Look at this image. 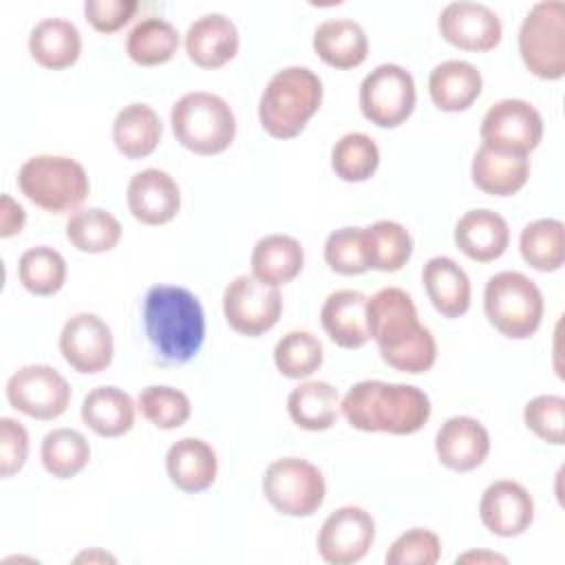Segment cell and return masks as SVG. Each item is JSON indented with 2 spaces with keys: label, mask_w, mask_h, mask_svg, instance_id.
Listing matches in <instances>:
<instances>
[{
  "label": "cell",
  "mask_w": 565,
  "mask_h": 565,
  "mask_svg": "<svg viewBox=\"0 0 565 565\" xmlns=\"http://www.w3.org/2000/svg\"><path fill=\"white\" fill-rule=\"evenodd\" d=\"M369 335L382 360L402 373L419 375L433 369L437 342L417 318V307L399 287H382L366 298Z\"/></svg>",
  "instance_id": "cell-1"
},
{
  "label": "cell",
  "mask_w": 565,
  "mask_h": 565,
  "mask_svg": "<svg viewBox=\"0 0 565 565\" xmlns=\"http://www.w3.org/2000/svg\"><path fill=\"white\" fill-rule=\"evenodd\" d=\"M340 411L355 430L413 435L426 426L433 408L428 395L413 384L362 380L344 393Z\"/></svg>",
  "instance_id": "cell-2"
},
{
  "label": "cell",
  "mask_w": 565,
  "mask_h": 565,
  "mask_svg": "<svg viewBox=\"0 0 565 565\" xmlns=\"http://www.w3.org/2000/svg\"><path fill=\"white\" fill-rule=\"evenodd\" d=\"M146 338L163 364H185L203 347L205 313L199 298L179 285H154L143 298Z\"/></svg>",
  "instance_id": "cell-3"
},
{
  "label": "cell",
  "mask_w": 565,
  "mask_h": 565,
  "mask_svg": "<svg viewBox=\"0 0 565 565\" xmlns=\"http://www.w3.org/2000/svg\"><path fill=\"white\" fill-rule=\"evenodd\" d=\"M320 104V77L307 66H287L267 82L258 102V119L267 135L291 139L305 130Z\"/></svg>",
  "instance_id": "cell-4"
},
{
  "label": "cell",
  "mask_w": 565,
  "mask_h": 565,
  "mask_svg": "<svg viewBox=\"0 0 565 565\" xmlns=\"http://www.w3.org/2000/svg\"><path fill=\"white\" fill-rule=\"evenodd\" d=\"M170 126L177 141L196 154H218L236 137L232 106L207 90H192L179 97L170 110Z\"/></svg>",
  "instance_id": "cell-5"
},
{
  "label": "cell",
  "mask_w": 565,
  "mask_h": 565,
  "mask_svg": "<svg viewBox=\"0 0 565 565\" xmlns=\"http://www.w3.org/2000/svg\"><path fill=\"white\" fill-rule=\"evenodd\" d=\"M18 188L40 210L64 214L79 210L90 183L79 161L64 154H35L20 166Z\"/></svg>",
  "instance_id": "cell-6"
},
{
  "label": "cell",
  "mask_w": 565,
  "mask_h": 565,
  "mask_svg": "<svg viewBox=\"0 0 565 565\" xmlns=\"http://www.w3.org/2000/svg\"><path fill=\"white\" fill-rule=\"evenodd\" d=\"M483 311L505 338L525 340L541 327L545 302L539 285L521 271H499L483 289Z\"/></svg>",
  "instance_id": "cell-7"
},
{
  "label": "cell",
  "mask_w": 565,
  "mask_h": 565,
  "mask_svg": "<svg viewBox=\"0 0 565 565\" xmlns=\"http://www.w3.org/2000/svg\"><path fill=\"white\" fill-rule=\"evenodd\" d=\"M519 53L525 68L541 79L565 75V4L561 0L536 2L521 22Z\"/></svg>",
  "instance_id": "cell-8"
},
{
  "label": "cell",
  "mask_w": 565,
  "mask_h": 565,
  "mask_svg": "<svg viewBox=\"0 0 565 565\" xmlns=\"http://www.w3.org/2000/svg\"><path fill=\"white\" fill-rule=\"evenodd\" d=\"M265 499L287 516H311L327 494V483L318 466L300 457H282L267 466L263 475Z\"/></svg>",
  "instance_id": "cell-9"
},
{
  "label": "cell",
  "mask_w": 565,
  "mask_h": 565,
  "mask_svg": "<svg viewBox=\"0 0 565 565\" xmlns=\"http://www.w3.org/2000/svg\"><path fill=\"white\" fill-rule=\"evenodd\" d=\"M358 99L364 119L377 128H397L415 108V79L399 64H380L362 79Z\"/></svg>",
  "instance_id": "cell-10"
},
{
  "label": "cell",
  "mask_w": 565,
  "mask_h": 565,
  "mask_svg": "<svg viewBox=\"0 0 565 565\" xmlns=\"http://www.w3.org/2000/svg\"><path fill=\"white\" fill-rule=\"evenodd\" d=\"M479 135L488 148L530 154L543 139V117L530 102L505 97L486 110Z\"/></svg>",
  "instance_id": "cell-11"
},
{
  "label": "cell",
  "mask_w": 565,
  "mask_h": 565,
  "mask_svg": "<svg viewBox=\"0 0 565 565\" xmlns=\"http://www.w3.org/2000/svg\"><path fill=\"white\" fill-rule=\"evenodd\" d=\"M223 313L227 324L247 338L269 331L282 313L278 287L260 282L256 276H236L223 291Z\"/></svg>",
  "instance_id": "cell-12"
},
{
  "label": "cell",
  "mask_w": 565,
  "mask_h": 565,
  "mask_svg": "<svg viewBox=\"0 0 565 565\" xmlns=\"http://www.w3.org/2000/svg\"><path fill=\"white\" fill-rule=\"evenodd\" d=\"M9 404L26 417L57 419L71 402L66 377L49 364H26L7 380Z\"/></svg>",
  "instance_id": "cell-13"
},
{
  "label": "cell",
  "mask_w": 565,
  "mask_h": 565,
  "mask_svg": "<svg viewBox=\"0 0 565 565\" xmlns=\"http://www.w3.org/2000/svg\"><path fill=\"white\" fill-rule=\"evenodd\" d=\"M375 541V521L360 505H342L331 512L318 532V552L331 565L362 561Z\"/></svg>",
  "instance_id": "cell-14"
},
{
  "label": "cell",
  "mask_w": 565,
  "mask_h": 565,
  "mask_svg": "<svg viewBox=\"0 0 565 565\" xmlns=\"http://www.w3.org/2000/svg\"><path fill=\"white\" fill-rule=\"evenodd\" d=\"M60 353L77 373H99L113 362V331L97 313H75L60 331Z\"/></svg>",
  "instance_id": "cell-15"
},
{
  "label": "cell",
  "mask_w": 565,
  "mask_h": 565,
  "mask_svg": "<svg viewBox=\"0 0 565 565\" xmlns=\"http://www.w3.org/2000/svg\"><path fill=\"white\" fill-rule=\"evenodd\" d=\"M437 29L446 42L472 53L492 51L503 35L499 15L488 4L470 0L446 4L437 18Z\"/></svg>",
  "instance_id": "cell-16"
},
{
  "label": "cell",
  "mask_w": 565,
  "mask_h": 565,
  "mask_svg": "<svg viewBox=\"0 0 565 565\" xmlns=\"http://www.w3.org/2000/svg\"><path fill=\"white\" fill-rule=\"evenodd\" d=\"M479 519L494 536H519L534 521V499L519 481L499 479L483 490Z\"/></svg>",
  "instance_id": "cell-17"
},
{
  "label": "cell",
  "mask_w": 565,
  "mask_h": 565,
  "mask_svg": "<svg viewBox=\"0 0 565 565\" xmlns=\"http://www.w3.org/2000/svg\"><path fill=\"white\" fill-rule=\"evenodd\" d=\"M126 203L139 223L163 225L177 216L181 207V190L166 170L146 168L130 177Z\"/></svg>",
  "instance_id": "cell-18"
},
{
  "label": "cell",
  "mask_w": 565,
  "mask_h": 565,
  "mask_svg": "<svg viewBox=\"0 0 565 565\" xmlns=\"http://www.w3.org/2000/svg\"><path fill=\"white\" fill-rule=\"evenodd\" d=\"M435 452L455 472L475 470L488 459L490 433L470 415L448 417L435 435Z\"/></svg>",
  "instance_id": "cell-19"
},
{
  "label": "cell",
  "mask_w": 565,
  "mask_h": 565,
  "mask_svg": "<svg viewBox=\"0 0 565 565\" xmlns=\"http://www.w3.org/2000/svg\"><path fill=\"white\" fill-rule=\"evenodd\" d=\"M185 53L201 68H221L238 53V29L223 13H205L185 31Z\"/></svg>",
  "instance_id": "cell-20"
},
{
  "label": "cell",
  "mask_w": 565,
  "mask_h": 565,
  "mask_svg": "<svg viewBox=\"0 0 565 565\" xmlns=\"http://www.w3.org/2000/svg\"><path fill=\"white\" fill-rule=\"evenodd\" d=\"M455 245L477 263H490L505 254L510 245L508 221L488 207L470 210L455 223Z\"/></svg>",
  "instance_id": "cell-21"
},
{
  "label": "cell",
  "mask_w": 565,
  "mask_h": 565,
  "mask_svg": "<svg viewBox=\"0 0 565 565\" xmlns=\"http://www.w3.org/2000/svg\"><path fill=\"white\" fill-rule=\"evenodd\" d=\"M320 324L338 347H364L371 340L366 324V296L355 289H338L329 294L320 307Z\"/></svg>",
  "instance_id": "cell-22"
},
{
  "label": "cell",
  "mask_w": 565,
  "mask_h": 565,
  "mask_svg": "<svg viewBox=\"0 0 565 565\" xmlns=\"http://www.w3.org/2000/svg\"><path fill=\"white\" fill-rule=\"evenodd\" d=\"M166 470L179 490L196 494L216 481L218 459L207 441L199 437H183L168 448Z\"/></svg>",
  "instance_id": "cell-23"
},
{
  "label": "cell",
  "mask_w": 565,
  "mask_h": 565,
  "mask_svg": "<svg viewBox=\"0 0 565 565\" xmlns=\"http://www.w3.org/2000/svg\"><path fill=\"white\" fill-rule=\"evenodd\" d=\"M422 282L428 300L444 318H459L470 309V278L452 258H428L422 269Z\"/></svg>",
  "instance_id": "cell-24"
},
{
  "label": "cell",
  "mask_w": 565,
  "mask_h": 565,
  "mask_svg": "<svg viewBox=\"0 0 565 565\" xmlns=\"http://www.w3.org/2000/svg\"><path fill=\"white\" fill-rule=\"evenodd\" d=\"M313 51L331 68H355L369 55V38L360 22L351 18H331L316 26Z\"/></svg>",
  "instance_id": "cell-25"
},
{
  "label": "cell",
  "mask_w": 565,
  "mask_h": 565,
  "mask_svg": "<svg viewBox=\"0 0 565 565\" xmlns=\"http://www.w3.org/2000/svg\"><path fill=\"white\" fill-rule=\"evenodd\" d=\"M472 183L492 196H510L516 194L530 179V159L527 154L501 152L488 146H479L472 166H470Z\"/></svg>",
  "instance_id": "cell-26"
},
{
  "label": "cell",
  "mask_w": 565,
  "mask_h": 565,
  "mask_svg": "<svg viewBox=\"0 0 565 565\" xmlns=\"http://www.w3.org/2000/svg\"><path fill=\"white\" fill-rule=\"evenodd\" d=\"M481 71L466 60H444L428 75V93L433 104L446 113H459L475 104L481 95Z\"/></svg>",
  "instance_id": "cell-27"
},
{
  "label": "cell",
  "mask_w": 565,
  "mask_h": 565,
  "mask_svg": "<svg viewBox=\"0 0 565 565\" xmlns=\"http://www.w3.org/2000/svg\"><path fill=\"white\" fill-rule=\"evenodd\" d=\"M252 276L260 282L280 287L291 282L305 267V249L289 234H267L256 241L252 256Z\"/></svg>",
  "instance_id": "cell-28"
},
{
  "label": "cell",
  "mask_w": 565,
  "mask_h": 565,
  "mask_svg": "<svg viewBox=\"0 0 565 565\" xmlns=\"http://www.w3.org/2000/svg\"><path fill=\"white\" fill-rule=\"evenodd\" d=\"M29 53L44 68H68L82 53L79 29L64 18H44L29 33Z\"/></svg>",
  "instance_id": "cell-29"
},
{
  "label": "cell",
  "mask_w": 565,
  "mask_h": 565,
  "mask_svg": "<svg viewBox=\"0 0 565 565\" xmlns=\"http://www.w3.org/2000/svg\"><path fill=\"white\" fill-rule=\"evenodd\" d=\"M79 415L95 435L113 439L135 426V402L117 386H97L86 393Z\"/></svg>",
  "instance_id": "cell-30"
},
{
  "label": "cell",
  "mask_w": 565,
  "mask_h": 565,
  "mask_svg": "<svg viewBox=\"0 0 565 565\" xmlns=\"http://www.w3.org/2000/svg\"><path fill=\"white\" fill-rule=\"evenodd\" d=\"M163 135V124L159 115L141 102L124 106L113 121L115 148L126 159H143L154 152Z\"/></svg>",
  "instance_id": "cell-31"
},
{
  "label": "cell",
  "mask_w": 565,
  "mask_h": 565,
  "mask_svg": "<svg viewBox=\"0 0 565 565\" xmlns=\"http://www.w3.org/2000/svg\"><path fill=\"white\" fill-rule=\"evenodd\" d=\"M340 411L338 391L322 380L298 384L287 397V413L298 428L318 433L335 424Z\"/></svg>",
  "instance_id": "cell-32"
},
{
  "label": "cell",
  "mask_w": 565,
  "mask_h": 565,
  "mask_svg": "<svg viewBox=\"0 0 565 565\" xmlns=\"http://www.w3.org/2000/svg\"><path fill=\"white\" fill-rule=\"evenodd\" d=\"M362 249L369 269L397 271L411 260L413 238L402 223L382 218L362 227Z\"/></svg>",
  "instance_id": "cell-33"
},
{
  "label": "cell",
  "mask_w": 565,
  "mask_h": 565,
  "mask_svg": "<svg viewBox=\"0 0 565 565\" xmlns=\"http://www.w3.org/2000/svg\"><path fill=\"white\" fill-rule=\"evenodd\" d=\"M179 49V31L172 22L150 15L139 20L128 38L126 53L139 66H159L172 60Z\"/></svg>",
  "instance_id": "cell-34"
},
{
  "label": "cell",
  "mask_w": 565,
  "mask_h": 565,
  "mask_svg": "<svg viewBox=\"0 0 565 565\" xmlns=\"http://www.w3.org/2000/svg\"><path fill=\"white\" fill-rule=\"evenodd\" d=\"M519 252L536 271H556L565 260V225L558 218H536L521 230Z\"/></svg>",
  "instance_id": "cell-35"
},
{
  "label": "cell",
  "mask_w": 565,
  "mask_h": 565,
  "mask_svg": "<svg viewBox=\"0 0 565 565\" xmlns=\"http://www.w3.org/2000/svg\"><path fill=\"white\" fill-rule=\"evenodd\" d=\"M68 243L86 254H104L117 247L121 223L102 207H79L66 221Z\"/></svg>",
  "instance_id": "cell-36"
},
{
  "label": "cell",
  "mask_w": 565,
  "mask_h": 565,
  "mask_svg": "<svg viewBox=\"0 0 565 565\" xmlns=\"http://www.w3.org/2000/svg\"><path fill=\"white\" fill-rule=\"evenodd\" d=\"M40 459L49 475L71 479L86 468L90 459V444L75 428H53L42 439Z\"/></svg>",
  "instance_id": "cell-37"
},
{
  "label": "cell",
  "mask_w": 565,
  "mask_h": 565,
  "mask_svg": "<svg viewBox=\"0 0 565 565\" xmlns=\"http://www.w3.org/2000/svg\"><path fill=\"white\" fill-rule=\"evenodd\" d=\"M18 278L33 296H53L66 282V260L49 245L29 247L18 260Z\"/></svg>",
  "instance_id": "cell-38"
},
{
  "label": "cell",
  "mask_w": 565,
  "mask_h": 565,
  "mask_svg": "<svg viewBox=\"0 0 565 565\" xmlns=\"http://www.w3.org/2000/svg\"><path fill=\"white\" fill-rule=\"evenodd\" d=\"M380 148L364 132H347L331 148V168L347 183H360L375 174Z\"/></svg>",
  "instance_id": "cell-39"
},
{
  "label": "cell",
  "mask_w": 565,
  "mask_h": 565,
  "mask_svg": "<svg viewBox=\"0 0 565 565\" xmlns=\"http://www.w3.org/2000/svg\"><path fill=\"white\" fill-rule=\"evenodd\" d=\"M324 360L322 342L309 331H289L274 347V364L289 380L313 375Z\"/></svg>",
  "instance_id": "cell-40"
},
{
  "label": "cell",
  "mask_w": 565,
  "mask_h": 565,
  "mask_svg": "<svg viewBox=\"0 0 565 565\" xmlns=\"http://www.w3.org/2000/svg\"><path fill=\"white\" fill-rule=\"evenodd\" d=\"M137 408L154 428L161 430L183 426L192 413L190 397L181 388L166 384L146 386L137 397Z\"/></svg>",
  "instance_id": "cell-41"
},
{
  "label": "cell",
  "mask_w": 565,
  "mask_h": 565,
  "mask_svg": "<svg viewBox=\"0 0 565 565\" xmlns=\"http://www.w3.org/2000/svg\"><path fill=\"white\" fill-rule=\"evenodd\" d=\"M525 426L543 441L563 446L565 439V399L561 395H536L523 408Z\"/></svg>",
  "instance_id": "cell-42"
},
{
  "label": "cell",
  "mask_w": 565,
  "mask_h": 565,
  "mask_svg": "<svg viewBox=\"0 0 565 565\" xmlns=\"http://www.w3.org/2000/svg\"><path fill=\"white\" fill-rule=\"evenodd\" d=\"M439 556V536L428 527H411L391 543L384 561L386 565H435Z\"/></svg>",
  "instance_id": "cell-43"
},
{
  "label": "cell",
  "mask_w": 565,
  "mask_h": 565,
  "mask_svg": "<svg viewBox=\"0 0 565 565\" xmlns=\"http://www.w3.org/2000/svg\"><path fill=\"white\" fill-rule=\"evenodd\" d=\"M324 263L342 276L369 271L362 249V227H340L324 241Z\"/></svg>",
  "instance_id": "cell-44"
},
{
  "label": "cell",
  "mask_w": 565,
  "mask_h": 565,
  "mask_svg": "<svg viewBox=\"0 0 565 565\" xmlns=\"http://www.w3.org/2000/svg\"><path fill=\"white\" fill-rule=\"evenodd\" d=\"M29 457V433L26 428L13 419H0V475L7 479L22 470Z\"/></svg>",
  "instance_id": "cell-45"
},
{
  "label": "cell",
  "mask_w": 565,
  "mask_h": 565,
  "mask_svg": "<svg viewBox=\"0 0 565 565\" xmlns=\"http://www.w3.org/2000/svg\"><path fill=\"white\" fill-rule=\"evenodd\" d=\"M137 0H86L84 15L99 33H115L137 13Z\"/></svg>",
  "instance_id": "cell-46"
},
{
  "label": "cell",
  "mask_w": 565,
  "mask_h": 565,
  "mask_svg": "<svg viewBox=\"0 0 565 565\" xmlns=\"http://www.w3.org/2000/svg\"><path fill=\"white\" fill-rule=\"evenodd\" d=\"M26 223V212L24 207L11 199V194L0 196V236L9 238L22 232Z\"/></svg>",
  "instance_id": "cell-47"
},
{
  "label": "cell",
  "mask_w": 565,
  "mask_h": 565,
  "mask_svg": "<svg viewBox=\"0 0 565 565\" xmlns=\"http://www.w3.org/2000/svg\"><path fill=\"white\" fill-rule=\"evenodd\" d=\"M459 563H477V565H481V563H508V558L503 556V554H497V552H486V550H470V552H466V554H459L457 556V565Z\"/></svg>",
  "instance_id": "cell-48"
},
{
  "label": "cell",
  "mask_w": 565,
  "mask_h": 565,
  "mask_svg": "<svg viewBox=\"0 0 565 565\" xmlns=\"http://www.w3.org/2000/svg\"><path fill=\"white\" fill-rule=\"evenodd\" d=\"M75 563H115V556H110L108 552H104L99 547H90V550H84L82 554H77Z\"/></svg>",
  "instance_id": "cell-49"
}]
</instances>
